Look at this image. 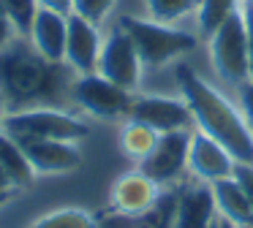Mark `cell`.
I'll return each instance as SVG.
<instances>
[{"instance_id":"obj_9","label":"cell","mask_w":253,"mask_h":228,"mask_svg":"<svg viewBox=\"0 0 253 228\" xmlns=\"http://www.w3.org/2000/svg\"><path fill=\"white\" fill-rule=\"evenodd\" d=\"M191 130L161 133L155 150L139 166L161 188H177V185H182L188 179V144H191Z\"/></svg>"},{"instance_id":"obj_21","label":"cell","mask_w":253,"mask_h":228,"mask_svg":"<svg viewBox=\"0 0 253 228\" xmlns=\"http://www.w3.org/2000/svg\"><path fill=\"white\" fill-rule=\"evenodd\" d=\"M147 19L164 22V25H182L185 19H193L199 8V0H142Z\"/></svg>"},{"instance_id":"obj_26","label":"cell","mask_w":253,"mask_h":228,"mask_svg":"<svg viewBox=\"0 0 253 228\" xmlns=\"http://www.w3.org/2000/svg\"><path fill=\"white\" fill-rule=\"evenodd\" d=\"M242 5V19H245V36H248V68H251V81H253V5Z\"/></svg>"},{"instance_id":"obj_34","label":"cell","mask_w":253,"mask_h":228,"mask_svg":"<svg viewBox=\"0 0 253 228\" xmlns=\"http://www.w3.org/2000/svg\"><path fill=\"white\" fill-rule=\"evenodd\" d=\"M212 228H218V223H215V226H212Z\"/></svg>"},{"instance_id":"obj_11","label":"cell","mask_w":253,"mask_h":228,"mask_svg":"<svg viewBox=\"0 0 253 228\" xmlns=\"http://www.w3.org/2000/svg\"><path fill=\"white\" fill-rule=\"evenodd\" d=\"M237 160L223 144L212 139V136L202 133L199 128L191 130V144H188V179H199V182L215 185L220 179H229L234 174Z\"/></svg>"},{"instance_id":"obj_31","label":"cell","mask_w":253,"mask_h":228,"mask_svg":"<svg viewBox=\"0 0 253 228\" xmlns=\"http://www.w3.org/2000/svg\"><path fill=\"white\" fill-rule=\"evenodd\" d=\"M6 114H8V109H6V103L0 101V128H3V119H6Z\"/></svg>"},{"instance_id":"obj_2","label":"cell","mask_w":253,"mask_h":228,"mask_svg":"<svg viewBox=\"0 0 253 228\" xmlns=\"http://www.w3.org/2000/svg\"><path fill=\"white\" fill-rule=\"evenodd\" d=\"M74 71L66 63L41 57L28 41L17 36L0 49V101L8 112L33 106H63L71 101Z\"/></svg>"},{"instance_id":"obj_4","label":"cell","mask_w":253,"mask_h":228,"mask_svg":"<svg viewBox=\"0 0 253 228\" xmlns=\"http://www.w3.org/2000/svg\"><path fill=\"white\" fill-rule=\"evenodd\" d=\"M207 57L215 79L223 90L234 95L242 84L251 81L248 68V36H245V19H242V5L229 14V19L207 38Z\"/></svg>"},{"instance_id":"obj_18","label":"cell","mask_w":253,"mask_h":228,"mask_svg":"<svg viewBox=\"0 0 253 228\" xmlns=\"http://www.w3.org/2000/svg\"><path fill=\"white\" fill-rule=\"evenodd\" d=\"M0 168L8 177V182L14 185V190H28L39 179L28 160V155H25L22 144L14 136H8L3 128H0Z\"/></svg>"},{"instance_id":"obj_27","label":"cell","mask_w":253,"mask_h":228,"mask_svg":"<svg viewBox=\"0 0 253 228\" xmlns=\"http://www.w3.org/2000/svg\"><path fill=\"white\" fill-rule=\"evenodd\" d=\"M17 36H19V33H17V27H14L11 16L6 14V8H3V3H0V49L8 46Z\"/></svg>"},{"instance_id":"obj_1","label":"cell","mask_w":253,"mask_h":228,"mask_svg":"<svg viewBox=\"0 0 253 228\" xmlns=\"http://www.w3.org/2000/svg\"><path fill=\"white\" fill-rule=\"evenodd\" d=\"M174 84L182 101L188 103L193 114V128L212 136L218 144H223L231 152L237 163L253 166V130L242 114L237 98L220 84L204 79L188 60L171 65Z\"/></svg>"},{"instance_id":"obj_15","label":"cell","mask_w":253,"mask_h":228,"mask_svg":"<svg viewBox=\"0 0 253 228\" xmlns=\"http://www.w3.org/2000/svg\"><path fill=\"white\" fill-rule=\"evenodd\" d=\"M66 30H68V16L57 14L49 8H39L36 19L28 30V41L41 57L52 60V63H63L66 54Z\"/></svg>"},{"instance_id":"obj_23","label":"cell","mask_w":253,"mask_h":228,"mask_svg":"<svg viewBox=\"0 0 253 228\" xmlns=\"http://www.w3.org/2000/svg\"><path fill=\"white\" fill-rule=\"evenodd\" d=\"M0 3H3L6 14L11 16V22H14L19 36H28L30 25H33V19H36V11H39V3H36V0H0Z\"/></svg>"},{"instance_id":"obj_5","label":"cell","mask_w":253,"mask_h":228,"mask_svg":"<svg viewBox=\"0 0 253 228\" xmlns=\"http://www.w3.org/2000/svg\"><path fill=\"white\" fill-rule=\"evenodd\" d=\"M3 130L22 139H55V141H84L90 136L87 117L68 112L63 106H33L8 112L3 119Z\"/></svg>"},{"instance_id":"obj_33","label":"cell","mask_w":253,"mask_h":228,"mask_svg":"<svg viewBox=\"0 0 253 228\" xmlns=\"http://www.w3.org/2000/svg\"><path fill=\"white\" fill-rule=\"evenodd\" d=\"M240 3H245V5H253V0H240Z\"/></svg>"},{"instance_id":"obj_25","label":"cell","mask_w":253,"mask_h":228,"mask_svg":"<svg viewBox=\"0 0 253 228\" xmlns=\"http://www.w3.org/2000/svg\"><path fill=\"white\" fill-rule=\"evenodd\" d=\"M234 179L240 182V188L245 190L248 201H251V206H253V166L251 163H237L234 166Z\"/></svg>"},{"instance_id":"obj_22","label":"cell","mask_w":253,"mask_h":228,"mask_svg":"<svg viewBox=\"0 0 253 228\" xmlns=\"http://www.w3.org/2000/svg\"><path fill=\"white\" fill-rule=\"evenodd\" d=\"M115 8H117V0H74L71 14H79L82 19L93 22L98 27H106Z\"/></svg>"},{"instance_id":"obj_32","label":"cell","mask_w":253,"mask_h":228,"mask_svg":"<svg viewBox=\"0 0 253 228\" xmlns=\"http://www.w3.org/2000/svg\"><path fill=\"white\" fill-rule=\"evenodd\" d=\"M218 228H234V226H231V223H226L223 217H218Z\"/></svg>"},{"instance_id":"obj_12","label":"cell","mask_w":253,"mask_h":228,"mask_svg":"<svg viewBox=\"0 0 253 228\" xmlns=\"http://www.w3.org/2000/svg\"><path fill=\"white\" fill-rule=\"evenodd\" d=\"M33 166L36 177H63L82 168L84 155L77 141H55V139H22L19 141Z\"/></svg>"},{"instance_id":"obj_30","label":"cell","mask_w":253,"mask_h":228,"mask_svg":"<svg viewBox=\"0 0 253 228\" xmlns=\"http://www.w3.org/2000/svg\"><path fill=\"white\" fill-rule=\"evenodd\" d=\"M11 195H14V193H0V209H3L8 201H11Z\"/></svg>"},{"instance_id":"obj_20","label":"cell","mask_w":253,"mask_h":228,"mask_svg":"<svg viewBox=\"0 0 253 228\" xmlns=\"http://www.w3.org/2000/svg\"><path fill=\"white\" fill-rule=\"evenodd\" d=\"M237 8H240V0H199L196 16H193L199 38L207 41V38L229 19V14H234Z\"/></svg>"},{"instance_id":"obj_10","label":"cell","mask_w":253,"mask_h":228,"mask_svg":"<svg viewBox=\"0 0 253 228\" xmlns=\"http://www.w3.org/2000/svg\"><path fill=\"white\" fill-rule=\"evenodd\" d=\"M161 193L164 188L136 166L112 182L109 195H106V209L117 217H139L158 201Z\"/></svg>"},{"instance_id":"obj_6","label":"cell","mask_w":253,"mask_h":228,"mask_svg":"<svg viewBox=\"0 0 253 228\" xmlns=\"http://www.w3.org/2000/svg\"><path fill=\"white\" fill-rule=\"evenodd\" d=\"M136 92L123 90L120 84L104 79L95 74H82L74 76L71 84V103L90 119H101V122H123L131 112V103Z\"/></svg>"},{"instance_id":"obj_3","label":"cell","mask_w":253,"mask_h":228,"mask_svg":"<svg viewBox=\"0 0 253 228\" xmlns=\"http://www.w3.org/2000/svg\"><path fill=\"white\" fill-rule=\"evenodd\" d=\"M117 22L131 36L139 60L144 65V74L171 68L174 63L193 54L199 46V33L185 30L182 25H164V22L147 19L142 14H123L117 16Z\"/></svg>"},{"instance_id":"obj_19","label":"cell","mask_w":253,"mask_h":228,"mask_svg":"<svg viewBox=\"0 0 253 228\" xmlns=\"http://www.w3.org/2000/svg\"><path fill=\"white\" fill-rule=\"evenodd\" d=\"M28 228H101V220L84 206H57L39 215Z\"/></svg>"},{"instance_id":"obj_16","label":"cell","mask_w":253,"mask_h":228,"mask_svg":"<svg viewBox=\"0 0 253 228\" xmlns=\"http://www.w3.org/2000/svg\"><path fill=\"white\" fill-rule=\"evenodd\" d=\"M215 204H218V217L231 223L234 228H253V206L248 201L245 190L231 174L229 179H220L212 185Z\"/></svg>"},{"instance_id":"obj_13","label":"cell","mask_w":253,"mask_h":228,"mask_svg":"<svg viewBox=\"0 0 253 228\" xmlns=\"http://www.w3.org/2000/svg\"><path fill=\"white\" fill-rule=\"evenodd\" d=\"M101 43H104V27L82 19L79 14H68L66 54H63V63H66L77 76L95 74V68H98Z\"/></svg>"},{"instance_id":"obj_7","label":"cell","mask_w":253,"mask_h":228,"mask_svg":"<svg viewBox=\"0 0 253 228\" xmlns=\"http://www.w3.org/2000/svg\"><path fill=\"white\" fill-rule=\"evenodd\" d=\"M98 71L104 79L120 84L123 90L139 92L144 81V65L139 60V52L133 46L131 36L126 33V27L120 22H112L109 27H104V43H101L98 54Z\"/></svg>"},{"instance_id":"obj_24","label":"cell","mask_w":253,"mask_h":228,"mask_svg":"<svg viewBox=\"0 0 253 228\" xmlns=\"http://www.w3.org/2000/svg\"><path fill=\"white\" fill-rule=\"evenodd\" d=\"M234 98H237V103H240L242 114H245L248 125H251V130H253V81H248V84H242L240 90L234 92Z\"/></svg>"},{"instance_id":"obj_14","label":"cell","mask_w":253,"mask_h":228,"mask_svg":"<svg viewBox=\"0 0 253 228\" xmlns=\"http://www.w3.org/2000/svg\"><path fill=\"white\" fill-rule=\"evenodd\" d=\"M218 223L212 185L185 179L177 188V226L174 228H212Z\"/></svg>"},{"instance_id":"obj_29","label":"cell","mask_w":253,"mask_h":228,"mask_svg":"<svg viewBox=\"0 0 253 228\" xmlns=\"http://www.w3.org/2000/svg\"><path fill=\"white\" fill-rule=\"evenodd\" d=\"M0 193H17V190H14V185L8 182V177L3 174V168H0Z\"/></svg>"},{"instance_id":"obj_8","label":"cell","mask_w":253,"mask_h":228,"mask_svg":"<svg viewBox=\"0 0 253 228\" xmlns=\"http://www.w3.org/2000/svg\"><path fill=\"white\" fill-rule=\"evenodd\" d=\"M128 117L139 119V122H147L158 133H174V130H191L193 128V114L188 109V103L182 101L180 92L166 95V92L139 90L133 95Z\"/></svg>"},{"instance_id":"obj_17","label":"cell","mask_w":253,"mask_h":228,"mask_svg":"<svg viewBox=\"0 0 253 228\" xmlns=\"http://www.w3.org/2000/svg\"><path fill=\"white\" fill-rule=\"evenodd\" d=\"M161 133L155 128H150L147 122H139L133 117H126L120 122V130H117V147H120L123 157L131 160L133 166H142L150 157V152L155 150Z\"/></svg>"},{"instance_id":"obj_28","label":"cell","mask_w":253,"mask_h":228,"mask_svg":"<svg viewBox=\"0 0 253 228\" xmlns=\"http://www.w3.org/2000/svg\"><path fill=\"white\" fill-rule=\"evenodd\" d=\"M39 8H49V11H57V14H71L74 8V0H36Z\"/></svg>"}]
</instances>
